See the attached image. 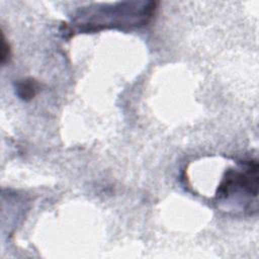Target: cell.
<instances>
[{"mask_svg":"<svg viewBox=\"0 0 259 259\" xmlns=\"http://www.w3.org/2000/svg\"><path fill=\"white\" fill-rule=\"evenodd\" d=\"M258 164L256 160L244 161L242 168L229 169L217 189V198L228 199L235 194L257 197Z\"/></svg>","mask_w":259,"mask_h":259,"instance_id":"7a4b0ae2","label":"cell"},{"mask_svg":"<svg viewBox=\"0 0 259 259\" xmlns=\"http://www.w3.org/2000/svg\"><path fill=\"white\" fill-rule=\"evenodd\" d=\"M16 94L22 100H30L34 97L38 89V83L32 78H26L19 80L15 85Z\"/></svg>","mask_w":259,"mask_h":259,"instance_id":"3957f363","label":"cell"},{"mask_svg":"<svg viewBox=\"0 0 259 259\" xmlns=\"http://www.w3.org/2000/svg\"><path fill=\"white\" fill-rule=\"evenodd\" d=\"M156 2L132 1L82 9L72 20L79 31H96L103 28H135L146 25L156 10Z\"/></svg>","mask_w":259,"mask_h":259,"instance_id":"6da1fadb","label":"cell"},{"mask_svg":"<svg viewBox=\"0 0 259 259\" xmlns=\"http://www.w3.org/2000/svg\"><path fill=\"white\" fill-rule=\"evenodd\" d=\"M10 56V48L9 45L6 42L4 35H2V49H1V62L4 64V62L9 58Z\"/></svg>","mask_w":259,"mask_h":259,"instance_id":"277c9868","label":"cell"}]
</instances>
